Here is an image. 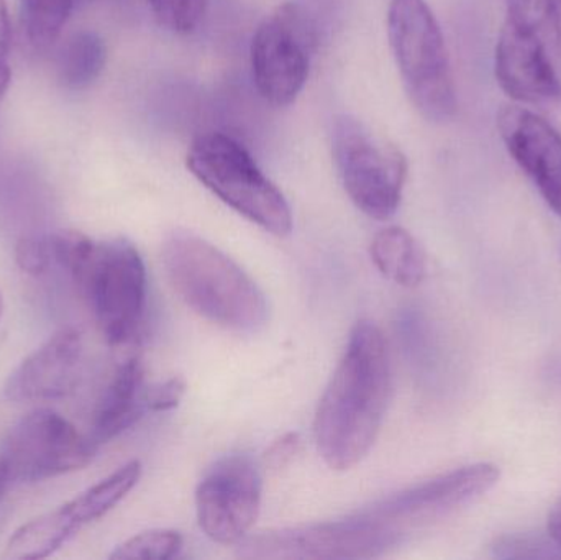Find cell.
I'll return each mask as SVG.
<instances>
[{
    "instance_id": "1",
    "label": "cell",
    "mask_w": 561,
    "mask_h": 560,
    "mask_svg": "<svg viewBox=\"0 0 561 560\" xmlns=\"http://www.w3.org/2000/svg\"><path fill=\"white\" fill-rule=\"evenodd\" d=\"M391 393V364L381 329L362 321L320 400L313 423L317 449L333 470L362 462L381 431Z\"/></svg>"
},
{
    "instance_id": "2",
    "label": "cell",
    "mask_w": 561,
    "mask_h": 560,
    "mask_svg": "<svg viewBox=\"0 0 561 560\" xmlns=\"http://www.w3.org/2000/svg\"><path fill=\"white\" fill-rule=\"evenodd\" d=\"M163 265L178 296L207 321L237 332H256L266 324L262 289L213 243L194 233H171Z\"/></svg>"
},
{
    "instance_id": "3",
    "label": "cell",
    "mask_w": 561,
    "mask_h": 560,
    "mask_svg": "<svg viewBox=\"0 0 561 560\" xmlns=\"http://www.w3.org/2000/svg\"><path fill=\"white\" fill-rule=\"evenodd\" d=\"M388 36L415 111L432 124L457 114V89L444 33L425 0H391Z\"/></svg>"
},
{
    "instance_id": "4",
    "label": "cell",
    "mask_w": 561,
    "mask_h": 560,
    "mask_svg": "<svg viewBox=\"0 0 561 560\" xmlns=\"http://www.w3.org/2000/svg\"><path fill=\"white\" fill-rule=\"evenodd\" d=\"M191 173L222 203L276 237L289 236L293 214L283 193L243 145L220 132L201 135L186 157Z\"/></svg>"
},
{
    "instance_id": "5",
    "label": "cell",
    "mask_w": 561,
    "mask_h": 560,
    "mask_svg": "<svg viewBox=\"0 0 561 560\" xmlns=\"http://www.w3.org/2000/svg\"><path fill=\"white\" fill-rule=\"evenodd\" d=\"M332 155L352 203L366 216H394L408 180V158L391 140L352 115L333 122Z\"/></svg>"
},
{
    "instance_id": "6",
    "label": "cell",
    "mask_w": 561,
    "mask_h": 560,
    "mask_svg": "<svg viewBox=\"0 0 561 560\" xmlns=\"http://www.w3.org/2000/svg\"><path fill=\"white\" fill-rule=\"evenodd\" d=\"M72 279L108 344L135 338L147 306V270L134 243L125 239L94 242Z\"/></svg>"
},
{
    "instance_id": "7",
    "label": "cell",
    "mask_w": 561,
    "mask_h": 560,
    "mask_svg": "<svg viewBox=\"0 0 561 560\" xmlns=\"http://www.w3.org/2000/svg\"><path fill=\"white\" fill-rule=\"evenodd\" d=\"M317 48L313 20L297 3H283L265 16L252 39V75L256 91L276 107H286L309 78Z\"/></svg>"
},
{
    "instance_id": "8",
    "label": "cell",
    "mask_w": 561,
    "mask_h": 560,
    "mask_svg": "<svg viewBox=\"0 0 561 560\" xmlns=\"http://www.w3.org/2000/svg\"><path fill=\"white\" fill-rule=\"evenodd\" d=\"M402 533L365 512L342 522L247 536L239 555L247 559H368L401 541Z\"/></svg>"
},
{
    "instance_id": "9",
    "label": "cell",
    "mask_w": 561,
    "mask_h": 560,
    "mask_svg": "<svg viewBox=\"0 0 561 560\" xmlns=\"http://www.w3.org/2000/svg\"><path fill=\"white\" fill-rule=\"evenodd\" d=\"M98 444L51 410L23 416L0 449V470L9 483H35L82 469Z\"/></svg>"
},
{
    "instance_id": "10",
    "label": "cell",
    "mask_w": 561,
    "mask_h": 560,
    "mask_svg": "<svg viewBox=\"0 0 561 560\" xmlns=\"http://www.w3.org/2000/svg\"><path fill=\"white\" fill-rule=\"evenodd\" d=\"M262 495V473L252 457L233 454L217 460L196 492L204 535L219 545H239L259 518Z\"/></svg>"
},
{
    "instance_id": "11",
    "label": "cell",
    "mask_w": 561,
    "mask_h": 560,
    "mask_svg": "<svg viewBox=\"0 0 561 560\" xmlns=\"http://www.w3.org/2000/svg\"><path fill=\"white\" fill-rule=\"evenodd\" d=\"M500 467L474 464L421 483L366 510V515L388 523L404 535L409 528L438 522L473 505L500 482Z\"/></svg>"
},
{
    "instance_id": "12",
    "label": "cell",
    "mask_w": 561,
    "mask_h": 560,
    "mask_svg": "<svg viewBox=\"0 0 561 560\" xmlns=\"http://www.w3.org/2000/svg\"><path fill=\"white\" fill-rule=\"evenodd\" d=\"M559 61L542 38L504 22L496 46V78L514 101L533 105L560 102Z\"/></svg>"
},
{
    "instance_id": "13",
    "label": "cell",
    "mask_w": 561,
    "mask_h": 560,
    "mask_svg": "<svg viewBox=\"0 0 561 560\" xmlns=\"http://www.w3.org/2000/svg\"><path fill=\"white\" fill-rule=\"evenodd\" d=\"M497 128L511 157L561 217V135L546 118L519 105L497 114Z\"/></svg>"
},
{
    "instance_id": "14",
    "label": "cell",
    "mask_w": 561,
    "mask_h": 560,
    "mask_svg": "<svg viewBox=\"0 0 561 560\" xmlns=\"http://www.w3.org/2000/svg\"><path fill=\"white\" fill-rule=\"evenodd\" d=\"M82 352L81 332L61 329L10 374L3 393L19 403L68 397L78 384Z\"/></svg>"
},
{
    "instance_id": "15",
    "label": "cell",
    "mask_w": 561,
    "mask_h": 560,
    "mask_svg": "<svg viewBox=\"0 0 561 560\" xmlns=\"http://www.w3.org/2000/svg\"><path fill=\"white\" fill-rule=\"evenodd\" d=\"M147 390L144 364L140 358H128L115 372L99 401L91 439L99 446L130 430L148 411Z\"/></svg>"
},
{
    "instance_id": "16",
    "label": "cell",
    "mask_w": 561,
    "mask_h": 560,
    "mask_svg": "<svg viewBox=\"0 0 561 560\" xmlns=\"http://www.w3.org/2000/svg\"><path fill=\"white\" fill-rule=\"evenodd\" d=\"M140 477L141 464L138 460H131L58 508L69 532L76 535L82 526L98 522L102 516L107 515L135 489Z\"/></svg>"
},
{
    "instance_id": "17",
    "label": "cell",
    "mask_w": 561,
    "mask_h": 560,
    "mask_svg": "<svg viewBox=\"0 0 561 560\" xmlns=\"http://www.w3.org/2000/svg\"><path fill=\"white\" fill-rule=\"evenodd\" d=\"M369 252L376 268L396 285L412 288L421 285L427 275L424 250L402 227H388L376 233Z\"/></svg>"
},
{
    "instance_id": "18",
    "label": "cell",
    "mask_w": 561,
    "mask_h": 560,
    "mask_svg": "<svg viewBox=\"0 0 561 560\" xmlns=\"http://www.w3.org/2000/svg\"><path fill=\"white\" fill-rule=\"evenodd\" d=\"M107 62L104 38L92 30L72 33L56 55V76L69 91H82L98 81Z\"/></svg>"
},
{
    "instance_id": "19",
    "label": "cell",
    "mask_w": 561,
    "mask_h": 560,
    "mask_svg": "<svg viewBox=\"0 0 561 560\" xmlns=\"http://www.w3.org/2000/svg\"><path fill=\"white\" fill-rule=\"evenodd\" d=\"M75 0H16L20 28L30 48L45 52L61 35Z\"/></svg>"
},
{
    "instance_id": "20",
    "label": "cell",
    "mask_w": 561,
    "mask_h": 560,
    "mask_svg": "<svg viewBox=\"0 0 561 560\" xmlns=\"http://www.w3.org/2000/svg\"><path fill=\"white\" fill-rule=\"evenodd\" d=\"M506 22L542 38L561 59V13L557 0H506Z\"/></svg>"
},
{
    "instance_id": "21",
    "label": "cell",
    "mask_w": 561,
    "mask_h": 560,
    "mask_svg": "<svg viewBox=\"0 0 561 560\" xmlns=\"http://www.w3.org/2000/svg\"><path fill=\"white\" fill-rule=\"evenodd\" d=\"M183 538L171 529H151L141 533L115 548L111 559L170 560L180 556Z\"/></svg>"
},
{
    "instance_id": "22",
    "label": "cell",
    "mask_w": 561,
    "mask_h": 560,
    "mask_svg": "<svg viewBox=\"0 0 561 560\" xmlns=\"http://www.w3.org/2000/svg\"><path fill=\"white\" fill-rule=\"evenodd\" d=\"M148 3L158 23L178 35L194 32L207 9V0H148Z\"/></svg>"
},
{
    "instance_id": "23",
    "label": "cell",
    "mask_w": 561,
    "mask_h": 560,
    "mask_svg": "<svg viewBox=\"0 0 561 560\" xmlns=\"http://www.w3.org/2000/svg\"><path fill=\"white\" fill-rule=\"evenodd\" d=\"M15 255L23 272L33 276L45 275L53 266L49 236L25 237L16 245Z\"/></svg>"
},
{
    "instance_id": "24",
    "label": "cell",
    "mask_w": 561,
    "mask_h": 560,
    "mask_svg": "<svg viewBox=\"0 0 561 560\" xmlns=\"http://www.w3.org/2000/svg\"><path fill=\"white\" fill-rule=\"evenodd\" d=\"M184 393H186V381L180 377H173L170 380L163 381V384L148 387V411L174 410L183 400Z\"/></svg>"
},
{
    "instance_id": "25",
    "label": "cell",
    "mask_w": 561,
    "mask_h": 560,
    "mask_svg": "<svg viewBox=\"0 0 561 560\" xmlns=\"http://www.w3.org/2000/svg\"><path fill=\"white\" fill-rule=\"evenodd\" d=\"M10 45H12V28H10L9 9L5 0H0V102L5 98L10 84Z\"/></svg>"
},
{
    "instance_id": "26",
    "label": "cell",
    "mask_w": 561,
    "mask_h": 560,
    "mask_svg": "<svg viewBox=\"0 0 561 560\" xmlns=\"http://www.w3.org/2000/svg\"><path fill=\"white\" fill-rule=\"evenodd\" d=\"M299 450V436L294 433L286 434V436L279 437V439L270 447L268 453L265 454L266 467H270L272 470L284 469V467L289 466V464L296 459Z\"/></svg>"
},
{
    "instance_id": "27",
    "label": "cell",
    "mask_w": 561,
    "mask_h": 560,
    "mask_svg": "<svg viewBox=\"0 0 561 560\" xmlns=\"http://www.w3.org/2000/svg\"><path fill=\"white\" fill-rule=\"evenodd\" d=\"M549 536L561 548V500L549 516Z\"/></svg>"
},
{
    "instance_id": "28",
    "label": "cell",
    "mask_w": 561,
    "mask_h": 560,
    "mask_svg": "<svg viewBox=\"0 0 561 560\" xmlns=\"http://www.w3.org/2000/svg\"><path fill=\"white\" fill-rule=\"evenodd\" d=\"M7 485H9V482H7L5 476H3L2 470H0V499H2L3 492H5Z\"/></svg>"
},
{
    "instance_id": "29",
    "label": "cell",
    "mask_w": 561,
    "mask_h": 560,
    "mask_svg": "<svg viewBox=\"0 0 561 560\" xmlns=\"http://www.w3.org/2000/svg\"><path fill=\"white\" fill-rule=\"evenodd\" d=\"M3 311V302H2V296H0V316H2Z\"/></svg>"
}]
</instances>
